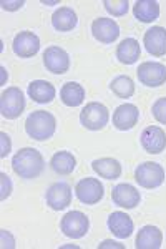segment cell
<instances>
[{"instance_id": "6da1fadb", "label": "cell", "mask_w": 166, "mask_h": 249, "mask_svg": "<svg viewBox=\"0 0 166 249\" xmlns=\"http://www.w3.org/2000/svg\"><path fill=\"white\" fill-rule=\"evenodd\" d=\"M12 168L20 178L34 179L42 175L45 168V160L35 148H22L12 158Z\"/></svg>"}, {"instance_id": "7a4b0ae2", "label": "cell", "mask_w": 166, "mask_h": 249, "mask_svg": "<svg viewBox=\"0 0 166 249\" xmlns=\"http://www.w3.org/2000/svg\"><path fill=\"white\" fill-rule=\"evenodd\" d=\"M56 130V118L50 111L37 110L28 115L25 122V131L30 138L43 142V140L52 138Z\"/></svg>"}, {"instance_id": "3957f363", "label": "cell", "mask_w": 166, "mask_h": 249, "mask_svg": "<svg viewBox=\"0 0 166 249\" xmlns=\"http://www.w3.org/2000/svg\"><path fill=\"white\" fill-rule=\"evenodd\" d=\"M25 110V98L22 90L17 87H10L2 91L0 96V113L7 120H15Z\"/></svg>"}, {"instance_id": "277c9868", "label": "cell", "mask_w": 166, "mask_h": 249, "mask_svg": "<svg viewBox=\"0 0 166 249\" xmlns=\"http://www.w3.org/2000/svg\"><path fill=\"white\" fill-rule=\"evenodd\" d=\"M110 113L108 108L100 102H90L87 103V107L80 111V123L83 124L87 130L98 131L105 128V124L108 123Z\"/></svg>"}, {"instance_id": "5b68a950", "label": "cell", "mask_w": 166, "mask_h": 249, "mask_svg": "<svg viewBox=\"0 0 166 249\" xmlns=\"http://www.w3.org/2000/svg\"><path fill=\"white\" fill-rule=\"evenodd\" d=\"M135 179L141 188H147V190H153V188L161 186L165 181V170L161 164L147 161L140 164L135 171Z\"/></svg>"}, {"instance_id": "8992f818", "label": "cell", "mask_w": 166, "mask_h": 249, "mask_svg": "<svg viewBox=\"0 0 166 249\" xmlns=\"http://www.w3.org/2000/svg\"><path fill=\"white\" fill-rule=\"evenodd\" d=\"M60 226H62V231L67 238L80 239L88 232L90 221H88L87 214H83L82 211H68L62 218Z\"/></svg>"}, {"instance_id": "52a82bcc", "label": "cell", "mask_w": 166, "mask_h": 249, "mask_svg": "<svg viewBox=\"0 0 166 249\" xmlns=\"http://www.w3.org/2000/svg\"><path fill=\"white\" fill-rule=\"evenodd\" d=\"M75 195L80 203L83 204H96L103 199L105 188L96 178H83L76 183Z\"/></svg>"}, {"instance_id": "ba28073f", "label": "cell", "mask_w": 166, "mask_h": 249, "mask_svg": "<svg viewBox=\"0 0 166 249\" xmlns=\"http://www.w3.org/2000/svg\"><path fill=\"white\" fill-rule=\"evenodd\" d=\"M138 80L147 87H160L166 82V65L160 62H143L136 70Z\"/></svg>"}, {"instance_id": "9c48e42d", "label": "cell", "mask_w": 166, "mask_h": 249, "mask_svg": "<svg viewBox=\"0 0 166 249\" xmlns=\"http://www.w3.org/2000/svg\"><path fill=\"white\" fill-rule=\"evenodd\" d=\"M43 65L50 73L63 75L70 68V57L62 47L52 45L43 52Z\"/></svg>"}, {"instance_id": "30bf717a", "label": "cell", "mask_w": 166, "mask_h": 249, "mask_svg": "<svg viewBox=\"0 0 166 249\" xmlns=\"http://www.w3.org/2000/svg\"><path fill=\"white\" fill-rule=\"evenodd\" d=\"M12 48H14V53L20 58H30L34 55L38 53L40 50V38L34 32L23 30L20 34L15 35L14 43H12Z\"/></svg>"}, {"instance_id": "8fae6325", "label": "cell", "mask_w": 166, "mask_h": 249, "mask_svg": "<svg viewBox=\"0 0 166 249\" xmlns=\"http://www.w3.org/2000/svg\"><path fill=\"white\" fill-rule=\"evenodd\" d=\"M92 34L98 42L102 43H113L120 37V27L113 18H95L92 23Z\"/></svg>"}, {"instance_id": "7c38bea8", "label": "cell", "mask_w": 166, "mask_h": 249, "mask_svg": "<svg viewBox=\"0 0 166 249\" xmlns=\"http://www.w3.org/2000/svg\"><path fill=\"white\" fill-rule=\"evenodd\" d=\"M45 199L52 210H55V211L65 210V208L72 203V188L63 181L54 183L47 190Z\"/></svg>"}, {"instance_id": "4fadbf2b", "label": "cell", "mask_w": 166, "mask_h": 249, "mask_svg": "<svg viewBox=\"0 0 166 249\" xmlns=\"http://www.w3.org/2000/svg\"><path fill=\"white\" fill-rule=\"evenodd\" d=\"M111 199L116 206L120 208H127V210H133L140 204V191L136 190L135 186L128 183H121V184H116L111 191Z\"/></svg>"}, {"instance_id": "5bb4252c", "label": "cell", "mask_w": 166, "mask_h": 249, "mask_svg": "<svg viewBox=\"0 0 166 249\" xmlns=\"http://www.w3.org/2000/svg\"><path fill=\"white\" fill-rule=\"evenodd\" d=\"M140 118V110L133 103H123L113 111V124H115L116 130L127 131L131 130Z\"/></svg>"}, {"instance_id": "9a60e30c", "label": "cell", "mask_w": 166, "mask_h": 249, "mask_svg": "<svg viewBox=\"0 0 166 249\" xmlns=\"http://www.w3.org/2000/svg\"><path fill=\"white\" fill-rule=\"evenodd\" d=\"M141 146L149 155H158L166 148V133L160 126H148L141 133Z\"/></svg>"}, {"instance_id": "2e32d148", "label": "cell", "mask_w": 166, "mask_h": 249, "mask_svg": "<svg viewBox=\"0 0 166 249\" xmlns=\"http://www.w3.org/2000/svg\"><path fill=\"white\" fill-rule=\"evenodd\" d=\"M143 45L147 52L153 57H163L166 55V29L163 27H151L145 32Z\"/></svg>"}, {"instance_id": "e0dca14e", "label": "cell", "mask_w": 166, "mask_h": 249, "mask_svg": "<svg viewBox=\"0 0 166 249\" xmlns=\"http://www.w3.org/2000/svg\"><path fill=\"white\" fill-rule=\"evenodd\" d=\"M108 230H110L116 238L120 239H127L133 234V230H135V224H133V219L129 218L127 213L123 211H115L110 214L108 218Z\"/></svg>"}, {"instance_id": "ac0fdd59", "label": "cell", "mask_w": 166, "mask_h": 249, "mask_svg": "<svg viewBox=\"0 0 166 249\" xmlns=\"http://www.w3.org/2000/svg\"><path fill=\"white\" fill-rule=\"evenodd\" d=\"M161 243H163V232L160 228L147 224L138 231L135 246L136 249H158L161 248Z\"/></svg>"}, {"instance_id": "d6986e66", "label": "cell", "mask_w": 166, "mask_h": 249, "mask_svg": "<svg viewBox=\"0 0 166 249\" xmlns=\"http://www.w3.org/2000/svg\"><path fill=\"white\" fill-rule=\"evenodd\" d=\"M28 96L37 103H50L55 98L56 90L47 80H34L28 85Z\"/></svg>"}, {"instance_id": "ffe728a7", "label": "cell", "mask_w": 166, "mask_h": 249, "mask_svg": "<svg viewBox=\"0 0 166 249\" xmlns=\"http://www.w3.org/2000/svg\"><path fill=\"white\" fill-rule=\"evenodd\" d=\"M78 23V17H76L75 10L70 7H60L58 10L54 12L52 15V25L58 32H70L74 30Z\"/></svg>"}, {"instance_id": "44dd1931", "label": "cell", "mask_w": 166, "mask_h": 249, "mask_svg": "<svg viewBox=\"0 0 166 249\" xmlns=\"http://www.w3.org/2000/svg\"><path fill=\"white\" fill-rule=\"evenodd\" d=\"M140 53V43L135 38H125L118 45V48H116V58L123 65H133L135 62H138Z\"/></svg>"}, {"instance_id": "7402d4cb", "label": "cell", "mask_w": 166, "mask_h": 249, "mask_svg": "<svg viewBox=\"0 0 166 249\" xmlns=\"http://www.w3.org/2000/svg\"><path fill=\"white\" fill-rule=\"evenodd\" d=\"M135 18L141 23H151L160 17V3L155 0H138L133 7Z\"/></svg>"}, {"instance_id": "603a6c76", "label": "cell", "mask_w": 166, "mask_h": 249, "mask_svg": "<svg viewBox=\"0 0 166 249\" xmlns=\"http://www.w3.org/2000/svg\"><path fill=\"white\" fill-rule=\"evenodd\" d=\"M92 168L96 175H100L105 179H116L121 175V164L115 158H100L92 163Z\"/></svg>"}, {"instance_id": "cb8c5ba5", "label": "cell", "mask_w": 166, "mask_h": 249, "mask_svg": "<svg viewBox=\"0 0 166 249\" xmlns=\"http://www.w3.org/2000/svg\"><path fill=\"white\" fill-rule=\"evenodd\" d=\"M60 98L67 107H78L85 100V90L80 83L67 82L60 90Z\"/></svg>"}, {"instance_id": "d4e9b609", "label": "cell", "mask_w": 166, "mask_h": 249, "mask_svg": "<svg viewBox=\"0 0 166 249\" xmlns=\"http://www.w3.org/2000/svg\"><path fill=\"white\" fill-rule=\"evenodd\" d=\"M50 168L58 175H70L76 168V158L70 151H56L50 160Z\"/></svg>"}, {"instance_id": "484cf974", "label": "cell", "mask_w": 166, "mask_h": 249, "mask_svg": "<svg viewBox=\"0 0 166 249\" xmlns=\"http://www.w3.org/2000/svg\"><path fill=\"white\" fill-rule=\"evenodd\" d=\"M110 88L118 98H129L135 95V82L128 75H120V77L113 78Z\"/></svg>"}, {"instance_id": "4316f807", "label": "cell", "mask_w": 166, "mask_h": 249, "mask_svg": "<svg viewBox=\"0 0 166 249\" xmlns=\"http://www.w3.org/2000/svg\"><path fill=\"white\" fill-rule=\"evenodd\" d=\"M105 5V10L108 12V14L115 15V17H120V15H125L128 12V0H115V2H111V0H105L103 2Z\"/></svg>"}, {"instance_id": "83f0119b", "label": "cell", "mask_w": 166, "mask_h": 249, "mask_svg": "<svg viewBox=\"0 0 166 249\" xmlns=\"http://www.w3.org/2000/svg\"><path fill=\"white\" fill-rule=\"evenodd\" d=\"M153 116H155L156 122L166 124V96L165 98H158L151 107Z\"/></svg>"}, {"instance_id": "f1b7e54d", "label": "cell", "mask_w": 166, "mask_h": 249, "mask_svg": "<svg viewBox=\"0 0 166 249\" xmlns=\"http://www.w3.org/2000/svg\"><path fill=\"white\" fill-rule=\"evenodd\" d=\"M0 183H2L0 199H2V201H5V199L10 196V193H12V181H10L9 176H7V173H0Z\"/></svg>"}, {"instance_id": "f546056e", "label": "cell", "mask_w": 166, "mask_h": 249, "mask_svg": "<svg viewBox=\"0 0 166 249\" xmlns=\"http://www.w3.org/2000/svg\"><path fill=\"white\" fill-rule=\"evenodd\" d=\"M10 150H12L10 136L7 135L5 131H2V133H0V156L5 158V156L10 153Z\"/></svg>"}, {"instance_id": "4dcf8cb0", "label": "cell", "mask_w": 166, "mask_h": 249, "mask_svg": "<svg viewBox=\"0 0 166 249\" xmlns=\"http://www.w3.org/2000/svg\"><path fill=\"white\" fill-rule=\"evenodd\" d=\"M0 243H2L3 249L15 248V238L10 234V231H7V230H0Z\"/></svg>"}, {"instance_id": "1f68e13d", "label": "cell", "mask_w": 166, "mask_h": 249, "mask_svg": "<svg viewBox=\"0 0 166 249\" xmlns=\"http://www.w3.org/2000/svg\"><path fill=\"white\" fill-rule=\"evenodd\" d=\"M23 0H14V2H7V0H3L2 3H0V5H2V9L3 10H9V12H14V10H18V9H22L23 7Z\"/></svg>"}, {"instance_id": "d6a6232c", "label": "cell", "mask_w": 166, "mask_h": 249, "mask_svg": "<svg viewBox=\"0 0 166 249\" xmlns=\"http://www.w3.org/2000/svg\"><path fill=\"white\" fill-rule=\"evenodd\" d=\"M98 248H100V249H105V248H116V249H123V244L116 243V241H111V239H107V241H103V243L100 244Z\"/></svg>"}, {"instance_id": "836d02e7", "label": "cell", "mask_w": 166, "mask_h": 249, "mask_svg": "<svg viewBox=\"0 0 166 249\" xmlns=\"http://www.w3.org/2000/svg\"><path fill=\"white\" fill-rule=\"evenodd\" d=\"M0 71H2V85H5V80H7V71L3 67H0Z\"/></svg>"}, {"instance_id": "e575fe53", "label": "cell", "mask_w": 166, "mask_h": 249, "mask_svg": "<svg viewBox=\"0 0 166 249\" xmlns=\"http://www.w3.org/2000/svg\"><path fill=\"white\" fill-rule=\"evenodd\" d=\"M45 5H55V3H58V2H43Z\"/></svg>"}]
</instances>
